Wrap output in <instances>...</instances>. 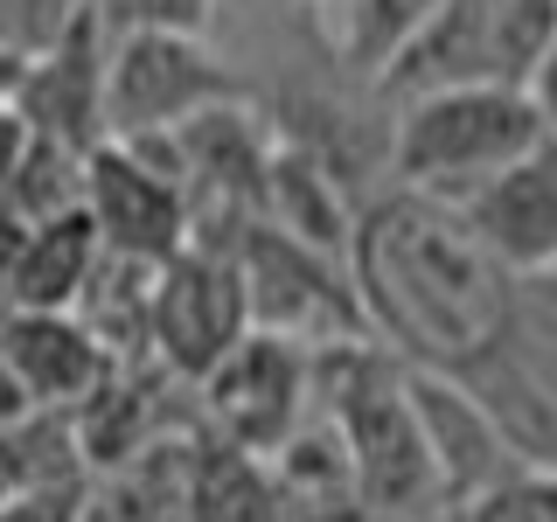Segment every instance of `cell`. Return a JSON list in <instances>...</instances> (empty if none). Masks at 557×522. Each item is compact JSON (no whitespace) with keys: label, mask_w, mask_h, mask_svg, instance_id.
<instances>
[{"label":"cell","mask_w":557,"mask_h":522,"mask_svg":"<svg viewBox=\"0 0 557 522\" xmlns=\"http://www.w3.org/2000/svg\"><path fill=\"white\" fill-rule=\"evenodd\" d=\"M348 286L362 307V335L405 370L467 376L502 341L516 313V278L474 244L453 202L383 188L356 209L348 231Z\"/></svg>","instance_id":"cell-1"},{"label":"cell","mask_w":557,"mask_h":522,"mask_svg":"<svg viewBox=\"0 0 557 522\" xmlns=\"http://www.w3.org/2000/svg\"><path fill=\"white\" fill-rule=\"evenodd\" d=\"M536 147H550V126L530 91H432L397 104L383 167L405 196L460 202L502 167L530 161Z\"/></svg>","instance_id":"cell-2"},{"label":"cell","mask_w":557,"mask_h":522,"mask_svg":"<svg viewBox=\"0 0 557 522\" xmlns=\"http://www.w3.org/2000/svg\"><path fill=\"white\" fill-rule=\"evenodd\" d=\"M557 49V0H446V14L383 77V98L432 91H530L536 63Z\"/></svg>","instance_id":"cell-3"},{"label":"cell","mask_w":557,"mask_h":522,"mask_svg":"<svg viewBox=\"0 0 557 522\" xmlns=\"http://www.w3.org/2000/svg\"><path fill=\"white\" fill-rule=\"evenodd\" d=\"M231 272L244 286V313H251V335H272V341H293L307 356L321 348H342V341H370L362 335V307H356V286H348V265L313 244L272 231L265 216L244 223L231 237Z\"/></svg>","instance_id":"cell-4"},{"label":"cell","mask_w":557,"mask_h":522,"mask_svg":"<svg viewBox=\"0 0 557 522\" xmlns=\"http://www.w3.org/2000/svg\"><path fill=\"white\" fill-rule=\"evenodd\" d=\"M460 383L522 474H557V293L522 286L502 341Z\"/></svg>","instance_id":"cell-5"},{"label":"cell","mask_w":557,"mask_h":522,"mask_svg":"<svg viewBox=\"0 0 557 522\" xmlns=\"http://www.w3.org/2000/svg\"><path fill=\"white\" fill-rule=\"evenodd\" d=\"M244 84L202 35H119L104 42V139L182 133L188 119L237 104Z\"/></svg>","instance_id":"cell-6"},{"label":"cell","mask_w":557,"mask_h":522,"mask_svg":"<svg viewBox=\"0 0 557 522\" xmlns=\"http://www.w3.org/2000/svg\"><path fill=\"white\" fill-rule=\"evenodd\" d=\"M196 418H202V439H223V446L272 460L313 418V356L272 335H244L196 383Z\"/></svg>","instance_id":"cell-7"},{"label":"cell","mask_w":557,"mask_h":522,"mask_svg":"<svg viewBox=\"0 0 557 522\" xmlns=\"http://www.w3.org/2000/svg\"><path fill=\"white\" fill-rule=\"evenodd\" d=\"M244 335H251V313H244V286L231 272V251L188 244L182 258H168L153 272V307H147L153 370H168L174 383L196 390Z\"/></svg>","instance_id":"cell-8"},{"label":"cell","mask_w":557,"mask_h":522,"mask_svg":"<svg viewBox=\"0 0 557 522\" xmlns=\"http://www.w3.org/2000/svg\"><path fill=\"white\" fill-rule=\"evenodd\" d=\"M453 209H460L474 244L516 286H544L557 265V139L536 147L530 161L502 167L495 182H481L474 196H460Z\"/></svg>","instance_id":"cell-9"},{"label":"cell","mask_w":557,"mask_h":522,"mask_svg":"<svg viewBox=\"0 0 557 522\" xmlns=\"http://www.w3.org/2000/svg\"><path fill=\"white\" fill-rule=\"evenodd\" d=\"M84 216L104 244V258H133V265H168L188 251V202L161 174H147L126 147H91L84 161Z\"/></svg>","instance_id":"cell-10"},{"label":"cell","mask_w":557,"mask_h":522,"mask_svg":"<svg viewBox=\"0 0 557 522\" xmlns=\"http://www.w3.org/2000/svg\"><path fill=\"white\" fill-rule=\"evenodd\" d=\"M8 104L28 119L35 139H57L70 153L104 147V28L84 22L57 57L28 63Z\"/></svg>","instance_id":"cell-11"},{"label":"cell","mask_w":557,"mask_h":522,"mask_svg":"<svg viewBox=\"0 0 557 522\" xmlns=\"http://www.w3.org/2000/svg\"><path fill=\"white\" fill-rule=\"evenodd\" d=\"M0 356L35 411H77L112 376V356L77 313H0Z\"/></svg>","instance_id":"cell-12"},{"label":"cell","mask_w":557,"mask_h":522,"mask_svg":"<svg viewBox=\"0 0 557 522\" xmlns=\"http://www.w3.org/2000/svg\"><path fill=\"white\" fill-rule=\"evenodd\" d=\"M98 258H104V244L84 209H70L57 223H35L8 251V265H0V313H77Z\"/></svg>","instance_id":"cell-13"},{"label":"cell","mask_w":557,"mask_h":522,"mask_svg":"<svg viewBox=\"0 0 557 522\" xmlns=\"http://www.w3.org/2000/svg\"><path fill=\"white\" fill-rule=\"evenodd\" d=\"M313 8H321V28H327V57L370 91H383V77L446 14V0H313Z\"/></svg>","instance_id":"cell-14"},{"label":"cell","mask_w":557,"mask_h":522,"mask_svg":"<svg viewBox=\"0 0 557 522\" xmlns=\"http://www.w3.org/2000/svg\"><path fill=\"white\" fill-rule=\"evenodd\" d=\"M188 467H196V439H161V446L133 452V460H119V467L84 481L77 522H182Z\"/></svg>","instance_id":"cell-15"},{"label":"cell","mask_w":557,"mask_h":522,"mask_svg":"<svg viewBox=\"0 0 557 522\" xmlns=\"http://www.w3.org/2000/svg\"><path fill=\"white\" fill-rule=\"evenodd\" d=\"M182 522H293V515H286L272 460H258L244 446H223V439H196Z\"/></svg>","instance_id":"cell-16"},{"label":"cell","mask_w":557,"mask_h":522,"mask_svg":"<svg viewBox=\"0 0 557 522\" xmlns=\"http://www.w3.org/2000/svg\"><path fill=\"white\" fill-rule=\"evenodd\" d=\"M84 161H91V153H70L57 139H35L22 153V167L0 182V216H14V223L35 231V223H57L70 209H84Z\"/></svg>","instance_id":"cell-17"},{"label":"cell","mask_w":557,"mask_h":522,"mask_svg":"<svg viewBox=\"0 0 557 522\" xmlns=\"http://www.w3.org/2000/svg\"><path fill=\"white\" fill-rule=\"evenodd\" d=\"M84 22H91V0H0V57L28 70L57 57Z\"/></svg>","instance_id":"cell-18"},{"label":"cell","mask_w":557,"mask_h":522,"mask_svg":"<svg viewBox=\"0 0 557 522\" xmlns=\"http://www.w3.org/2000/svg\"><path fill=\"white\" fill-rule=\"evenodd\" d=\"M84 515V481H28L0 501V522H77Z\"/></svg>","instance_id":"cell-19"},{"label":"cell","mask_w":557,"mask_h":522,"mask_svg":"<svg viewBox=\"0 0 557 522\" xmlns=\"http://www.w3.org/2000/svg\"><path fill=\"white\" fill-rule=\"evenodd\" d=\"M35 147V133H28V119L14 112V104H0V182H8L14 167H22V153Z\"/></svg>","instance_id":"cell-20"},{"label":"cell","mask_w":557,"mask_h":522,"mask_svg":"<svg viewBox=\"0 0 557 522\" xmlns=\"http://www.w3.org/2000/svg\"><path fill=\"white\" fill-rule=\"evenodd\" d=\"M530 98H536V112H544V126H550V139H557V49L544 63H536V77H530Z\"/></svg>","instance_id":"cell-21"},{"label":"cell","mask_w":557,"mask_h":522,"mask_svg":"<svg viewBox=\"0 0 557 522\" xmlns=\"http://www.w3.org/2000/svg\"><path fill=\"white\" fill-rule=\"evenodd\" d=\"M22 418H35V405L22 397V383H14V370H8V356H0V432H14Z\"/></svg>","instance_id":"cell-22"},{"label":"cell","mask_w":557,"mask_h":522,"mask_svg":"<svg viewBox=\"0 0 557 522\" xmlns=\"http://www.w3.org/2000/svg\"><path fill=\"white\" fill-rule=\"evenodd\" d=\"M22 487V460H14V432H0V501Z\"/></svg>","instance_id":"cell-23"},{"label":"cell","mask_w":557,"mask_h":522,"mask_svg":"<svg viewBox=\"0 0 557 522\" xmlns=\"http://www.w3.org/2000/svg\"><path fill=\"white\" fill-rule=\"evenodd\" d=\"M544 293H557V265H550V278H544Z\"/></svg>","instance_id":"cell-24"}]
</instances>
